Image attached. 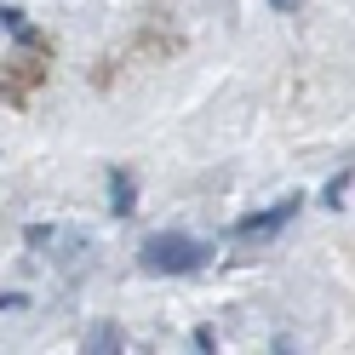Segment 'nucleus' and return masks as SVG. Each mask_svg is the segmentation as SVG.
Instances as JSON below:
<instances>
[{"mask_svg": "<svg viewBox=\"0 0 355 355\" xmlns=\"http://www.w3.org/2000/svg\"><path fill=\"white\" fill-rule=\"evenodd\" d=\"M109 201H115V212H132V178L126 172H109Z\"/></svg>", "mask_w": 355, "mask_h": 355, "instance_id": "4", "label": "nucleus"}, {"mask_svg": "<svg viewBox=\"0 0 355 355\" xmlns=\"http://www.w3.org/2000/svg\"><path fill=\"white\" fill-rule=\"evenodd\" d=\"M86 349H121V332L109 327V321H98L92 332H86Z\"/></svg>", "mask_w": 355, "mask_h": 355, "instance_id": "6", "label": "nucleus"}, {"mask_svg": "<svg viewBox=\"0 0 355 355\" xmlns=\"http://www.w3.org/2000/svg\"><path fill=\"white\" fill-rule=\"evenodd\" d=\"M270 6H275V12H298V0H270Z\"/></svg>", "mask_w": 355, "mask_h": 355, "instance_id": "7", "label": "nucleus"}, {"mask_svg": "<svg viewBox=\"0 0 355 355\" xmlns=\"http://www.w3.org/2000/svg\"><path fill=\"white\" fill-rule=\"evenodd\" d=\"M321 201H327L332 212H344V201H349V166H344V172H332V178H327V189H321Z\"/></svg>", "mask_w": 355, "mask_h": 355, "instance_id": "3", "label": "nucleus"}, {"mask_svg": "<svg viewBox=\"0 0 355 355\" xmlns=\"http://www.w3.org/2000/svg\"><path fill=\"white\" fill-rule=\"evenodd\" d=\"M286 218H298V201H275L270 212H258V218H241V224H235V235H241V241H263V235H275V230L286 224Z\"/></svg>", "mask_w": 355, "mask_h": 355, "instance_id": "2", "label": "nucleus"}, {"mask_svg": "<svg viewBox=\"0 0 355 355\" xmlns=\"http://www.w3.org/2000/svg\"><path fill=\"white\" fill-rule=\"evenodd\" d=\"M0 29H6V35H17V40H35L29 17H24V12H12V6H0Z\"/></svg>", "mask_w": 355, "mask_h": 355, "instance_id": "5", "label": "nucleus"}, {"mask_svg": "<svg viewBox=\"0 0 355 355\" xmlns=\"http://www.w3.org/2000/svg\"><path fill=\"white\" fill-rule=\"evenodd\" d=\"M207 258H212V247L195 241V235H184V230L144 235V247H138V263L149 275H195V270H207Z\"/></svg>", "mask_w": 355, "mask_h": 355, "instance_id": "1", "label": "nucleus"}]
</instances>
